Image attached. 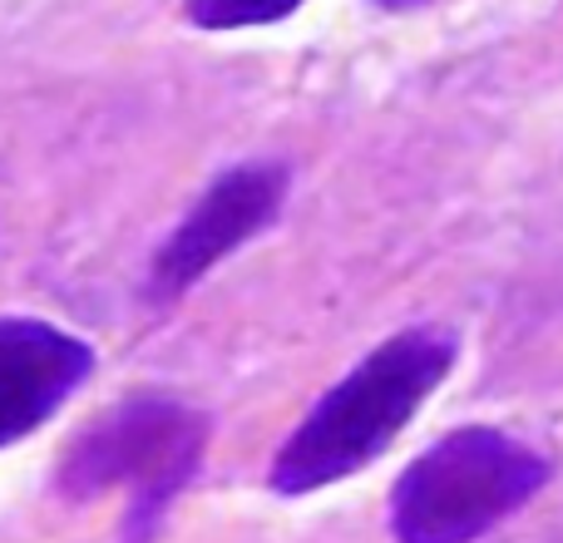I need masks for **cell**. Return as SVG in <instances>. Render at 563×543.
Instances as JSON below:
<instances>
[{"label":"cell","mask_w":563,"mask_h":543,"mask_svg":"<svg viewBox=\"0 0 563 543\" xmlns=\"http://www.w3.org/2000/svg\"><path fill=\"white\" fill-rule=\"evenodd\" d=\"M291 174L282 164H238L228 168L208 193L188 208V218L174 228L148 267L154 297H184L198 277H208L223 257H233L247 237H257L282 213Z\"/></svg>","instance_id":"obj_4"},{"label":"cell","mask_w":563,"mask_h":543,"mask_svg":"<svg viewBox=\"0 0 563 543\" xmlns=\"http://www.w3.org/2000/svg\"><path fill=\"white\" fill-rule=\"evenodd\" d=\"M208 445V420L174 396H129L99 415L59 459V495L99 499L129 489V543H148L178 489L194 479Z\"/></svg>","instance_id":"obj_3"},{"label":"cell","mask_w":563,"mask_h":543,"mask_svg":"<svg viewBox=\"0 0 563 543\" xmlns=\"http://www.w3.org/2000/svg\"><path fill=\"white\" fill-rule=\"evenodd\" d=\"M95 351L35 317H0V450L35 435L89 380Z\"/></svg>","instance_id":"obj_5"},{"label":"cell","mask_w":563,"mask_h":543,"mask_svg":"<svg viewBox=\"0 0 563 543\" xmlns=\"http://www.w3.org/2000/svg\"><path fill=\"white\" fill-rule=\"evenodd\" d=\"M455 366V331L410 326L346 370L273 459L277 495H311L366 469Z\"/></svg>","instance_id":"obj_1"},{"label":"cell","mask_w":563,"mask_h":543,"mask_svg":"<svg viewBox=\"0 0 563 543\" xmlns=\"http://www.w3.org/2000/svg\"><path fill=\"white\" fill-rule=\"evenodd\" d=\"M549 485V459L525 440L465 425L435 440L390 495L396 543H475Z\"/></svg>","instance_id":"obj_2"},{"label":"cell","mask_w":563,"mask_h":543,"mask_svg":"<svg viewBox=\"0 0 563 543\" xmlns=\"http://www.w3.org/2000/svg\"><path fill=\"white\" fill-rule=\"evenodd\" d=\"M301 0H188V20L203 30H247L287 20Z\"/></svg>","instance_id":"obj_6"}]
</instances>
